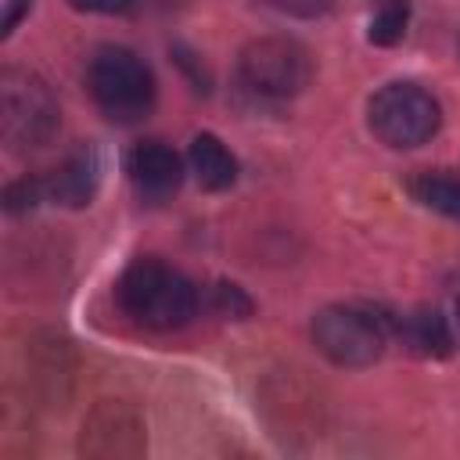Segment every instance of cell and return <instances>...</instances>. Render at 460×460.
I'll list each match as a JSON object with an SVG mask.
<instances>
[{"label":"cell","instance_id":"cell-1","mask_svg":"<svg viewBox=\"0 0 460 460\" xmlns=\"http://www.w3.org/2000/svg\"><path fill=\"white\" fill-rule=\"evenodd\" d=\"M119 305L147 331H176L198 309V288L165 259L140 255L119 277Z\"/></svg>","mask_w":460,"mask_h":460},{"label":"cell","instance_id":"cell-2","mask_svg":"<svg viewBox=\"0 0 460 460\" xmlns=\"http://www.w3.org/2000/svg\"><path fill=\"white\" fill-rule=\"evenodd\" d=\"M86 86L111 122H140L155 108V75L129 47H101L86 65Z\"/></svg>","mask_w":460,"mask_h":460},{"label":"cell","instance_id":"cell-3","mask_svg":"<svg viewBox=\"0 0 460 460\" xmlns=\"http://www.w3.org/2000/svg\"><path fill=\"white\" fill-rule=\"evenodd\" d=\"M61 108L50 86L29 68L0 72V133L11 151L47 147L58 133Z\"/></svg>","mask_w":460,"mask_h":460},{"label":"cell","instance_id":"cell-4","mask_svg":"<svg viewBox=\"0 0 460 460\" xmlns=\"http://www.w3.org/2000/svg\"><path fill=\"white\" fill-rule=\"evenodd\" d=\"M367 122H370V133L381 144H388L395 151H406V147L428 144L438 133L442 108L417 83H388L370 97Z\"/></svg>","mask_w":460,"mask_h":460},{"label":"cell","instance_id":"cell-5","mask_svg":"<svg viewBox=\"0 0 460 460\" xmlns=\"http://www.w3.org/2000/svg\"><path fill=\"white\" fill-rule=\"evenodd\" d=\"M241 83L259 97H295L313 79V58L298 40L288 36H262L252 40L237 58Z\"/></svg>","mask_w":460,"mask_h":460},{"label":"cell","instance_id":"cell-6","mask_svg":"<svg viewBox=\"0 0 460 460\" xmlns=\"http://www.w3.org/2000/svg\"><path fill=\"white\" fill-rule=\"evenodd\" d=\"M388 331L381 316L359 305H323L313 316V345L338 367H370L381 359Z\"/></svg>","mask_w":460,"mask_h":460},{"label":"cell","instance_id":"cell-7","mask_svg":"<svg viewBox=\"0 0 460 460\" xmlns=\"http://www.w3.org/2000/svg\"><path fill=\"white\" fill-rule=\"evenodd\" d=\"M83 453L90 456H137L144 453V420L133 406L104 399L83 420Z\"/></svg>","mask_w":460,"mask_h":460},{"label":"cell","instance_id":"cell-8","mask_svg":"<svg viewBox=\"0 0 460 460\" xmlns=\"http://www.w3.org/2000/svg\"><path fill=\"white\" fill-rule=\"evenodd\" d=\"M126 172H129L133 187L144 198L162 201V198L180 190V183H183V158L165 140H140L126 155Z\"/></svg>","mask_w":460,"mask_h":460},{"label":"cell","instance_id":"cell-9","mask_svg":"<svg viewBox=\"0 0 460 460\" xmlns=\"http://www.w3.org/2000/svg\"><path fill=\"white\" fill-rule=\"evenodd\" d=\"M97 180H101V158L93 147H79L75 155H68L47 180H43V190L50 201L58 205H68V208H83L90 205L93 190H97Z\"/></svg>","mask_w":460,"mask_h":460},{"label":"cell","instance_id":"cell-10","mask_svg":"<svg viewBox=\"0 0 460 460\" xmlns=\"http://www.w3.org/2000/svg\"><path fill=\"white\" fill-rule=\"evenodd\" d=\"M187 165L205 190H226L237 180V158L216 133H198L187 151Z\"/></svg>","mask_w":460,"mask_h":460},{"label":"cell","instance_id":"cell-11","mask_svg":"<svg viewBox=\"0 0 460 460\" xmlns=\"http://www.w3.org/2000/svg\"><path fill=\"white\" fill-rule=\"evenodd\" d=\"M399 334H402V345L424 359H442L453 352V334L438 309H413L410 316H402Z\"/></svg>","mask_w":460,"mask_h":460},{"label":"cell","instance_id":"cell-12","mask_svg":"<svg viewBox=\"0 0 460 460\" xmlns=\"http://www.w3.org/2000/svg\"><path fill=\"white\" fill-rule=\"evenodd\" d=\"M410 194L431 208V212H442L449 219H460V176H449V172H438V169H424L410 180Z\"/></svg>","mask_w":460,"mask_h":460},{"label":"cell","instance_id":"cell-13","mask_svg":"<svg viewBox=\"0 0 460 460\" xmlns=\"http://www.w3.org/2000/svg\"><path fill=\"white\" fill-rule=\"evenodd\" d=\"M410 25V0H381L370 14V25H367V40L377 43V47H392L402 40Z\"/></svg>","mask_w":460,"mask_h":460},{"label":"cell","instance_id":"cell-14","mask_svg":"<svg viewBox=\"0 0 460 460\" xmlns=\"http://www.w3.org/2000/svg\"><path fill=\"white\" fill-rule=\"evenodd\" d=\"M40 198H47V190H43V180H32V176H22V180L7 183V190H4L7 212H29Z\"/></svg>","mask_w":460,"mask_h":460},{"label":"cell","instance_id":"cell-15","mask_svg":"<svg viewBox=\"0 0 460 460\" xmlns=\"http://www.w3.org/2000/svg\"><path fill=\"white\" fill-rule=\"evenodd\" d=\"M212 302H216V313L219 316H248L252 313V298L237 288V284H216L212 288Z\"/></svg>","mask_w":460,"mask_h":460},{"label":"cell","instance_id":"cell-16","mask_svg":"<svg viewBox=\"0 0 460 460\" xmlns=\"http://www.w3.org/2000/svg\"><path fill=\"white\" fill-rule=\"evenodd\" d=\"M68 4L90 14H126L133 7V0H68Z\"/></svg>","mask_w":460,"mask_h":460},{"label":"cell","instance_id":"cell-17","mask_svg":"<svg viewBox=\"0 0 460 460\" xmlns=\"http://www.w3.org/2000/svg\"><path fill=\"white\" fill-rule=\"evenodd\" d=\"M32 7V0H7V11H4V36L14 32V25L22 22V14Z\"/></svg>","mask_w":460,"mask_h":460},{"label":"cell","instance_id":"cell-18","mask_svg":"<svg viewBox=\"0 0 460 460\" xmlns=\"http://www.w3.org/2000/svg\"><path fill=\"white\" fill-rule=\"evenodd\" d=\"M456 323H460V298H456Z\"/></svg>","mask_w":460,"mask_h":460},{"label":"cell","instance_id":"cell-19","mask_svg":"<svg viewBox=\"0 0 460 460\" xmlns=\"http://www.w3.org/2000/svg\"><path fill=\"white\" fill-rule=\"evenodd\" d=\"M456 50H460V36H456Z\"/></svg>","mask_w":460,"mask_h":460}]
</instances>
